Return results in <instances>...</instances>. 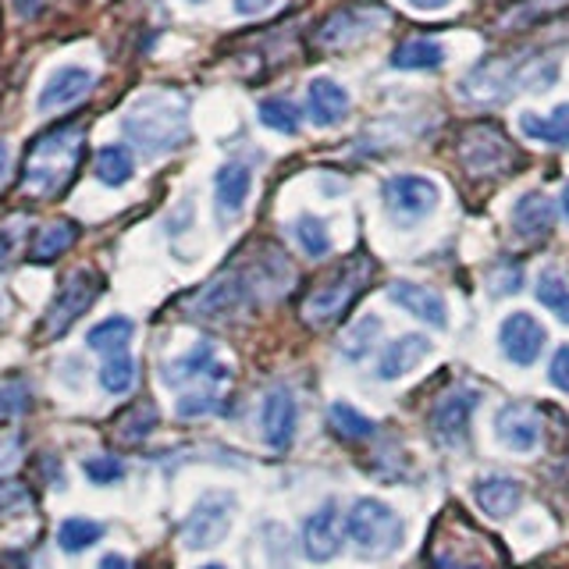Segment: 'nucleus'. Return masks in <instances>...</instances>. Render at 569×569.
I'll return each instance as SVG.
<instances>
[{
	"label": "nucleus",
	"instance_id": "f257e3e1",
	"mask_svg": "<svg viewBox=\"0 0 569 569\" xmlns=\"http://www.w3.org/2000/svg\"><path fill=\"white\" fill-rule=\"evenodd\" d=\"M121 129L147 157L174 153L189 139V103L168 89H150L129 103L121 114Z\"/></svg>",
	"mask_w": 569,
	"mask_h": 569
},
{
	"label": "nucleus",
	"instance_id": "f03ea898",
	"mask_svg": "<svg viewBox=\"0 0 569 569\" xmlns=\"http://www.w3.org/2000/svg\"><path fill=\"white\" fill-rule=\"evenodd\" d=\"M82 147H86V132L79 124H61V129L36 139L26 157V192L32 196L61 192L79 168Z\"/></svg>",
	"mask_w": 569,
	"mask_h": 569
},
{
	"label": "nucleus",
	"instance_id": "7ed1b4c3",
	"mask_svg": "<svg viewBox=\"0 0 569 569\" xmlns=\"http://www.w3.org/2000/svg\"><path fill=\"white\" fill-rule=\"evenodd\" d=\"M346 533H349V541L360 548V556L385 559L402 545V520L388 502L360 498V502H352L346 516Z\"/></svg>",
	"mask_w": 569,
	"mask_h": 569
},
{
	"label": "nucleus",
	"instance_id": "20e7f679",
	"mask_svg": "<svg viewBox=\"0 0 569 569\" xmlns=\"http://www.w3.org/2000/svg\"><path fill=\"white\" fill-rule=\"evenodd\" d=\"M370 274H373V263L367 257L346 260L325 284H317L307 302H302V320H307V325H313V328L338 320V317L346 313L349 302L367 289Z\"/></svg>",
	"mask_w": 569,
	"mask_h": 569
},
{
	"label": "nucleus",
	"instance_id": "39448f33",
	"mask_svg": "<svg viewBox=\"0 0 569 569\" xmlns=\"http://www.w3.org/2000/svg\"><path fill=\"white\" fill-rule=\"evenodd\" d=\"M253 299L257 292H253V281L246 274V267H236V271H221L213 281H207L203 289L186 302V310L200 320H228V317H239Z\"/></svg>",
	"mask_w": 569,
	"mask_h": 569
},
{
	"label": "nucleus",
	"instance_id": "423d86ee",
	"mask_svg": "<svg viewBox=\"0 0 569 569\" xmlns=\"http://www.w3.org/2000/svg\"><path fill=\"white\" fill-rule=\"evenodd\" d=\"M100 289H103V281H100V274H93V271H76V274H68L64 284L58 289V296H53L50 310L43 313L40 338H47V342H50V338H61L89 307H93L97 296H100Z\"/></svg>",
	"mask_w": 569,
	"mask_h": 569
},
{
	"label": "nucleus",
	"instance_id": "0eeeda50",
	"mask_svg": "<svg viewBox=\"0 0 569 569\" xmlns=\"http://www.w3.org/2000/svg\"><path fill=\"white\" fill-rule=\"evenodd\" d=\"M381 200H385L388 218L406 228V224L431 218L441 192L431 178H423V174H396L381 186Z\"/></svg>",
	"mask_w": 569,
	"mask_h": 569
},
{
	"label": "nucleus",
	"instance_id": "6e6552de",
	"mask_svg": "<svg viewBox=\"0 0 569 569\" xmlns=\"http://www.w3.org/2000/svg\"><path fill=\"white\" fill-rule=\"evenodd\" d=\"M527 89V64L520 61H485L477 64L467 79L459 82V97H467L470 103H506L512 93Z\"/></svg>",
	"mask_w": 569,
	"mask_h": 569
},
{
	"label": "nucleus",
	"instance_id": "1a4fd4ad",
	"mask_svg": "<svg viewBox=\"0 0 569 569\" xmlns=\"http://www.w3.org/2000/svg\"><path fill=\"white\" fill-rule=\"evenodd\" d=\"M231 516H236V495L228 491H207L196 509L189 512V520L182 523V541L192 551H207L213 545H221L228 538Z\"/></svg>",
	"mask_w": 569,
	"mask_h": 569
},
{
	"label": "nucleus",
	"instance_id": "9d476101",
	"mask_svg": "<svg viewBox=\"0 0 569 569\" xmlns=\"http://www.w3.org/2000/svg\"><path fill=\"white\" fill-rule=\"evenodd\" d=\"M160 378H164L168 388H189V385H213L218 388L221 381L231 378V370L228 363H221V356H218V346L213 342H196L186 356H174V360H168L164 367H160Z\"/></svg>",
	"mask_w": 569,
	"mask_h": 569
},
{
	"label": "nucleus",
	"instance_id": "9b49d317",
	"mask_svg": "<svg viewBox=\"0 0 569 569\" xmlns=\"http://www.w3.org/2000/svg\"><path fill=\"white\" fill-rule=\"evenodd\" d=\"M459 160L470 174H506L516 164V153L495 124H477L459 139Z\"/></svg>",
	"mask_w": 569,
	"mask_h": 569
},
{
	"label": "nucleus",
	"instance_id": "f8f14e48",
	"mask_svg": "<svg viewBox=\"0 0 569 569\" xmlns=\"http://www.w3.org/2000/svg\"><path fill=\"white\" fill-rule=\"evenodd\" d=\"M480 402V391L473 388H456L449 396H441L431 409V431L445 445V449H467L470 445V423L473 409Z\"/></svg>",
	"mask_w": 569,
	"mask_h": 569
},
{
	"label": "nucleus",
	"instance_id": "ddd939ff",
	"mask_svg": "<svg viewBox=\"0 0 569 569\" xmlns=\"http://www.w3.org/2000/svg\"><path fill=\"white\" fill-rule=\"evenodd\" d=\"M545 342H548L545 325L527 310H516L502 320V325H498V346H502L506 360L516 367L538 363L541 352H545Z\"/></svg>",
	"mask_w": 569,
	"mask_h": 569
},
{
	"label": "nucleus",
	"instance_id": "4468645a",
	"mask_svg": "<svg viewBox=\"0 0 569 569\" xmlns=\"http://www.w3.org/2000/svg\"><path fill=\"white\" fill-rule=\"evenodd\" d=\"M388 22V11L385 4H373V8H342V11H335L325 26H320L317 32V47L320 50H342L349 43H360L367 40V36L385 26Z\"/></svg>",
	"mask_w": 569,
	"mask_h": 569
},
{
	"label": "nucleus",
	"instance_id": "2eb2a0df",
	"mask_svg": "<svg viewBox=\"0 0 569 569\" xmlns=\"http://www.w3.org/2000/svg\"><path fill=\"white\" fill-rule=\"evenodd\" d=\"M296 427H299V406H296V396L289 388H271L263 396V406H260V431H263V441L267 449L274 452H284L296 438Z\"/></svg>",
	"mask_w": 569,
	"mask_h": 569
},
{
	"label": "nucleus",
	"instance_id": "dca6fc26",
	"mask_svg": "<svg viewBox=\"0 0 569 569\" xmlns=\"http://www.w3.org/2000/svg\"><path fill=\"white\" fill-rule=\"evenodd\" d=\"M249 192H253V171L242 160H228L213 174V210H218V224H231L242 213Z\"/></svg>",
	"mask_w": 569,
	"mask_h": 569
},
{
	"label": "nucleus",
	"instance_id": "f3484780",
	"mask_svg": "<svg viewBox=\"0 0 569 569\" xmlns=\"http://www.w3.org/2000/svg\"><path fill=\"white\" fill-rule=\"evenodd\" d=\"M338 516H342V509H338L335 498H328V502H320L307 516V523H302V548H307V556L313 562H331L338 551H342V527H338Z\"/></svg>",
	"mask_w": 569,
	"mask_h": 569
},
{
	"label": "nucleus",
	"instance_id": "a211bd4d",
	"mask_svg": "<svg viewBox=\"0 0 569 569\" xmlns=\"http://www.w3.org/2000/svg\"><path fill=\"white\" fill-rule=\"evenodd\" d=\"M97 76L89 68L82 64H61L58 71H50L43 89H40V97H36V111H61V107H71V103H79L89 89H93Z\"/></svg>",
	"mask_w": 569,
	"mask_h": 569
},
{
	"label": "nucleus",
	"instance_id": "6ab92c4d",
	"mask_svg": "<svg viewBox=\"0 0 569 569\" xmlns=\"http://www.w3.org/2000/svg\"><path fill=\"white\" fill-rule=\"evenodd\" d=\"M495 435H498V441H502L509 452L527 456V452H533L541 445V420L533 417L530 406L506 402L495 413Z\"/></svg>",
	"mask_w": 569,
	"mask_h": 569
},
{
	"label": "nucleus",
	"instance_id": "aec40b11",
	"mask_svg": "<svg viewBox=\"0 0 569 569\" xmlns=\"http://www.w3.org/2000/svg\"><path fill=\"white\" fill-rule=\"evenodd\" d=\"M388 299L396 302L399 310L413 313L423 325H431L438 331L449 328V307H445V299L427 289V284H417V281H391L388 284Z\"/></svg>",
	"mask_w": 569,
	"mask_h": 569
},
{
	"label": "nucleus",
	"instance_id": "412c9836",
	"mask_svg": "<svg viewBox=\"0 0 569 569\" xmlns=\"http://www.w3.org/2000/svg\"><path fill=\"white\" fill-rule=\"evenodd\" d=\"M427 356H431V338L427 335H399L396 342H391L381 356H378V378L381 381H399L406 378L409 370H417Z\"/></svg>",
	"mask_w": 569,
	"mask_h": 569
},
{
	"label": "nucleus",
	"instance_id": "4be33fe9",
	"mask_svg": "<svg viewBox=\"0 0 569 569\" xmlns=\"http://www.w3.org/2000/svg\"><path fill=\"white\" fill-rule=\"evenodd\" d=\"M556 228V203L545 192H523L512 207V231L523 242H541Z\"/></svg>",
	"mask_w": 569,
	"mask_h": 569
},
{
	"label": "nucleus",
	"instance_id": "5701e85b",
	"mask_svg": "<svg viewBox=\"0 0 569 569\" xmlns=\"http://www.w3.org/2000/svg\"><path fill=\"white\" fill-rule=\"evenodd\" d=\"M349 93L342 86H338L335 79L320 76L310 82L307 89V111H310V121L317 124V129H335V124H342L346 114H349Z\"/></svg>",
	"mask_w": 569,
	"mask_h": 569
},
{
	"label": "nucleus",
	"instance_id": "b1692460",
	"mask_svg": "<svg viewBox=\"0 0 569 569\" xmlns=\"http://www.w3.org/2000/svg\"><path fill=\"white\" fill-rule=\"evenodd\" d=\"M473 498L477 506L485 509L491 520H506V516H512L516 509H520L523 502V485L512 477H485L473 485Z\"/></svg>",
	"mask_w": 569,
	"mask_h": 569
},
{
	"label": "nucleus",
	"instance_id": "393cba45",
	"mask_svg": "<svg viewBox=\"0 0 569 569\" xmlns=\"http://www.w3.org/2000/svg\"><path fill=\"white\" fill-rule=\"evenodd\" d=\"M449 58L445 43L431 40V36H413V40H402L391 50V68L396 71H438Z\"/></svg>",
	"mask_w": 569,
	"mask_h": 569
},
{
	"label": "nucleus",
	"instance_id": "a878e982",
	"mask_svg": "<svg viewBox=\"0 0 569 569\" xmlns=\"http://www.w3.org/2000/svg\"><path fill=\"white\" fill-rule=\"evenodd\" d=\"M431 569H495L488 562L485 545L473 541V530L467 545H459V538H441L438 548H431Z\"/></svg>",
	"mask_w": 569,
	"mask_h": 569
},
{
	"label": "nucleus",
	"instance_id": "bb28decb",
	"mask_svg": "<svg viewBox=\"0 0 569 569\" xmlns=\"http://www.w3.org/2000/svg\"><path fill=\"white\" fill-rule=\"evenodd\" d=\"M520 129L530 139L548 142V147H569V103H559L548 118L533 114V111H523L520 114Z\"/></svg>",
	"mask_w": 569,
	"mask_h": 569
},
{
	"label": "nucleus",
	"instance_id": "cd10ccee",
	"mask_svg": "<svg viewBox=\"0 0 569 569\" xmlns=\"http://www.w3.org/2000/svg\"><path fill=\"white\" fill-rule=\"evenodd\" d=\"M76 239H79V228L71 224V221H53V224H47L40 236H36V242H32V249H29V260L32 263H50V260H58V257H64L71 246H76Z\"/></svg>",
	"mask_w": 569,
	"mask_h": 569
},
{
	"label": "nucleus",
	"instance_id": "c85d7f7f",
	"mask_svg": "<svg viewBox=\"0 0 569 569\" xmlns=\"http://www.w3.org/2000/svg\"><path fill=\"white\" fill-rule=\"evenodd\" d=\"M378 338H381V317L367 313V317H360L342 335V342H338V352H342L349 363H363L367 356L378 349Z\"/></svg>",
	"mask_w": 569,
	"mask_h": 569
},
{
	"label": "nucleus",
	"instance_id": "c756f323",
	"mask_svg": "<svg viewBox=\"0 0 569 569\" xmlns=\"http://www.w3.org/2000/svg\"><path fill=\"white\" fill-rule=\"evenodd\" d=\"M132 174H136V160H132L129 147H118V142H111V147H100V153H97L100 186L121 189V186L132 182Z\"/></svg>",
	"mask_w": 569,
	"mask_h": 569
},
{
	"label": "nucleus",
	"instance_id": "7c9ffc66",
	"mask_svg": "<svg viewBox=\"0 0 569 569\" xmlns=\"http://www.w3.org/2000/svg\"><path fill=\"white\" fill-rule=\"evenodd\" d=\"M157 431V406L153 402H136L114 420V438L124 445H139Z\"/></svg>",
	"mask_w": 569,
	"mask_h": 569
},
{
	"label": "nucleus",
	"instance_id": "2f4dec72",
	"mask_svg": "<svg viewBox=\"0 0 569 569\" xmlns=\"http://www.w3.org/2000/svg\"><path fill=\"white\" fill-rule=\"evenodd\" d=\"M533 292H538V302L548 313H556L562 325H569V281L559 267H545L538 274V284H533Z\"/></svg>",
	"mask_w": 569,
	"mask_h": 569
},
{
	"label": "nucleus",
	"instance_id": "473e14b6",
	"mask_svg": "<svg viewBox=\"0 0 569 569\" xmlns=\"http://www.w3.org/2000/svg\"><path fill=\"white\" fill-rule=\"evenodd\" d=\"M292 236H296L299 249H302V253H307L310 260H325V257L331 253V246H335L328 224L320 221V218H313V213H299L296 224H292Z\"/></svg>",
	"mask_w": 569,
	"mask_h": 569
},
{
	"label": "nucleus",
	"instance_id": "72a5a7b5",
	"mask_svg": "<svg viewBox=\"0 0 569 569\" xmlns=\"http://www.w3.org/2000/svg\"><path fill=\"white\" fill-rule=\"evenodd\" d=\"M132 335H136V325L129 317H107L86 335V346L97 349V352H121L132 342Z\"/></svg>",
	"mask_w": 569,
	"mask_h": 569
},
{
	"label": "nucleus",
	"instance_id": "f704fd0d",
	"mask_svg": "<svg viewBox=\"0 0 569 569\" xmlns=\"http://www.w3.org/2000/svg\"><path fill=\"white\" fill-rule=\"evenodd\" d=\"M328 420L335 427V435L346 438V441H363V438H370L373 431H378V423H373L370 417H363L360 409L349 406V402H331Z\"/></svg>",
	"mask_w": 569,
	"mask_h": 569
},
{
	"label": "nucleus",
	"instance_id": "c9c22d12",
	"mask_svg": "<svg viewBox=\"0 0 569 569\" xmlns=\"http://www.w3.org/2000/svg\"><path fill=\"white\" fill-rule=\"evenodd\" d=\"M100 385L103 391H111V396H124L132 385H136V360L129 352H107V360L100 367Z\"/></svg>",
	"mask_w": 569,
	"mask_h": 569
},
{
	"label": "nucleus",
	"instance_id": "e433bc0d",
	"mask_svg": "<svg viewBox=\"0 0 569 569\" xmlns=\"http://www.w3.org/2000/svg\"><path fill=\"white\" fill-rule=\"evenodd\" d=\"M566 4H569V0H523V4L509 8L502 18H498V29H527L533 22H541V18L556 14Z\"/></svg>",
	"mask_w": 569,
	"mask_h": 569
},
{
	"label": "nucleus",
	"instance_id": "4c0bfd02",
	"mask_svg": "<svg viewBox=\"0 0 569 569\" xmlns=\"http://www.w3.org/2000/svg\"><path fill=\"white\" fill-rule=\"evenodd\" d=\"M257 114H260V124H267V129H274L281 136H296L299 132V107L292 100H284V97L263 100L257 107Z\"/></svg>",
	"mask_w": 569,
	"mask_h": 569
},
{
	"label": "nucleus",
	"instance_id": "58836bf2",
	"mask_svg": "<svg viewBox=\"0 0 569 569\" xmlns=\"http://www.w3.org/2000/svg\"><path fill=\"white\" fill-rule=\"evenodd\" d=\"M224 402H221V388H189L178 396V406H174V413L182 417V420H196V417H207V413H218Z\"/></svg>",
	"mask_w": 569,
	"mask_h": 569
},
{
	"label": "nucleus",
	"instance_id": "ea45409f",
	"mask_svg": "<svg viewBox=\"0 0 569 569\" xmlns=\"http://www.w3.org/2000/svg\"><path fill=\"white\" fill-rule=\"evenodd\" d=\"M32 406V391L26 378H0V423L26 417Z\"/></svg>",
	"mask_w": 569,
	"mask_h": 569
},
{
	"label": "nucleus",
	"instance_id": "a19ab883",
	"mask_svg": "<svg viewBox=\"0 0 569 569\" xmlns=\"http://www.w3.org/2000/svg\"><path fill=\"white\" fill-rule=\"evenodd\" d=\"M103 538V527L97 520H64L58 527V545L68 556H76V551H86L89 545H97Z\"/></svg>",
	"mask_w": 569,
	"mask_h": 569
},
{
	"label": "nucleus",
	"instance_id": "79ce46f5",
	"mask_svg": "<svg viewBox=\"0 0 569 569\" xmlns=\"http://www.w3.org/2000/svg\"><path fill=\"white\" fill-rule=\"evenodd\" d=\"M32 509V491L22 480H0V520H11V516H22Z\"/></svg>",
	"mask_w": 569,
	"mask_h": 569
},
{
	"label": "nucleus",
	"instance_id": "37998d69",
	"mask_svg": "<svg viewBox=\"0 0 569 569\" xmlns=\"http://www.w3.org/2000/svg\"><path fill=\"white\" fill-rule=\"evenodd\" d=\"M523 289V267L520 263H512V260H502L495 267V271L488 274V292L491 296H516Z\"/></svg>",
	"mask_w": 569,
	"mask_h": 569
},
{
	"label": "nucleus",
	"instance_id": "c03bdc74",
	"mask_svg": "<svg viewBox=\"0 0 569 569\" xmlns=\"http://www.w3.org/2000/svg\"><path fill=\"white\" fill-rule=\"evenodd\" d=\"M263 548H267V559H271V569H292L289 562H284V559H292V541H289V533H284V527L267 523Z\"/></svg>",
	"mask_w": 569,
	"mask_h": 569
},
{
	"label": "nucleus",
	"instance_id": "a18cd8bd",
	"mask_svg": "<svg viewBox=\"0 0 569 569\" xmlns=\"http://www.w3.org/2000/svg\"><path fill=\"white\" fill-rule=\"evenodd\" d=\"M82 470H86L89 480H93V485H118V480L124 477L121 459H114V456H93V459H86Z\"/></svg>",
	"mask_w": 569,
	"mask_h": 569
},
{
	"label": "nucleus",
	"instance_id": "49530a36",
	"mask_svg": "<svg viewBox=\"0 0 569 569\" xmlns=\"http://www.w3.org/2000/svg\"><path fill=\"white\" fill-rule=\"evenodd\" d=\"M548 381L569 396V346H559L556 356H551V363H548Z\"/></svg>",
	"mask_w": 569,
	"mask_h": 569
},
{
	"label": "nucleus",
	"instance_id": "de8ad7c7",
	"mask_svg": "<svg viewBox=\"0 0 569 569\" xmlns=\"http://www.w3.org/2000/svg\"><path fill=\"white\" fill-rule=\"evenodd\" d=\"M22 228H26V221H11L8 228H0V271L8 267V260H11V253H14L18 239H22Z\"/></svg>",
	"mask_w": 569,
	"mask_h": 569
},
{
	"label": "nucleus",
	"instance_id": "09e8293b",
	"mask_svg": "<svg viewBox=\"0 0 569 569\" xmlns=\"http://www.w3.org/2000/svg\"><path fill=\"white\" fill-rule=\"evenodd\" d=\"M18 459H22V438H8L0 441V473H8L18 467Z\"/></svg>",
	"mask_w": 569,
	"mask_h": 569
},
{
	"label": "nucleus",
	"instance_id": "8fccbe9b",
	"mask_svg": "<svg viewBox=\"0 0 569 569\" xmlns=\"http://www.w3.org/2000/svg\"><path fill=\"white\" fill-rule=\"evenodd\" d=\"M231 8L242 18H253V14H267L274 8V0H231Z\"/></svg>",
	"mask_w": 569,
	"mask_h": 569
},
{
	"label": "nucleus",
	"instance_id": "3c124183",
	"mask_svg": "<svg viewBox=\"0 0 569 569\" xmlns=\"http://www.w3.org/2000/svg\"><path fill=\"white\" fill-rule=\"evenodd\" d=\"M0 569H29L22 551H0Z\"/></svg>",
	"mask_w": 569,
	"mask_h": 569
},
{
	"label": "nucleus",
	"instance_id": "603ef678",
	"mask_svg": "<svg viewBox=\"0 0 569 569\" xmlns=\"http://www.w3.org/2000/svg\"><path fill=\"white\" fill-rule=\"evenodd\" d=\"M8 178H11V150L8 142H0V189H4Z\"/></svg>",
	"mask_w": 569,
	"mask_h": 569
},
{
	"label": "nucleus",
	"instance_id": "864d4df0",
	"mask_svg": "<svg viewBox=\"0 0 569 569\" xmlns=\"http://www.w3.org/2000/svg\"><path fill=\"white\" fill-rule=\"evenodd\" d=\"M449 4H452V0H409V8H417V11H441Z\"/></svg>",
	"mask_w": 569,
	"mask_h": 569
},
{
	"label": "nucleus",
	"instance_id": "5fc2aeb1",
	"mask_svg": "<svg viewBox=\"0 0 569 569\" xmlns=\"http://www.w3.org/2000/svg\"><path fill=\"white\" fill-rule=\"evenodd\" d=\"M100 569H129V559H124V556H103Z\"/></svg>",
	"mask_w": 569,
	"mask_h": 569
},
{
	"label": "nucleus",
	"instance_id": "6e6d98bb",
	"mask_svg": "<svg viewBox=\"0 0 569 569\" xmlns=\"http://www.w3.org/2000/svg\"><path fill=\"white\" fill-rule=\"evenodd\" d=\"M14 8H18V14H36L40 11V0H14Z\"/></svg>",
	"mask_w": 569,
	"mask_h": 569
},
{
	"label": "nucleus",
	"instance_id": "4d7b16f0",
	"mask_svg": "<svg viewBox=\"0 0 569 569\" xmlns=\"http://www.w3.org/2000/svg\"><path fill=\"white\" fill-rule=\"evenodd\" d=\"M559 210H562V218L569 221V186L562 189V196H559Z\"/></svg>",
	"mask_w": 569,
	"mask_h": 569
},
{
	"label": "nucleus",
	"instance_id": "13d9d810",
	"mask_svg": "<svg viewBox=\"0 0 569 569\" xmlns=\"http://www.w3.org/2000/svg\"><path fill=\"white\" fill-rule=\"evenodd\" d=\"M200 569H224V566H218V562H207V566H200Z\"/></svg>",
	"mask_w": 569,
	"mask_h": 569
}]
</instances>
